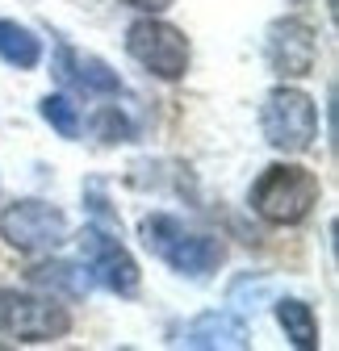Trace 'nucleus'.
I'll return each mask as SVG.
<instances>
[{"instance_id": "obj_1", "label": "nucleus", "mask_w": 339, "mask_h": 351, "mask_svg": "<svg viewBox=\"0 0 339 351\" xmlns=\"http://www.w3.org/2000/svg\"><path fill=\"white\" fill-rule=\"evenodd\" d=\"M139 239H143V247H147L159 263H167L172 272H180V276H189V280L214 276V272L222 268V259H226L222 239L201 234V230H189L180 217L159 213V209L147 213L143 222H139Z\"/></svg>"}, {"instance_id": "obj_2", "label": "nucleus", "mask_w": 339, "mask_h": 351, "mask_svg": "<svg viewBox=\"0 0 339 351\" xmlns=\"http://www.w3.org/2000/svg\"><path fill=\"white\" fill-rule=\"evenodd\" d=\"M318 197H323V184H318V176L310 167H302V163H268L256 176V184H251L247 205H251V213H260L272 226H298L314 213Z\"/></svg>"}, {"instance_id": "obj_3", "label": "nucleus", "mask_w": 339, "mask_h": 351, "mask_svg": "<svg viewBox=\"0 0 339 351\" xmlns=\"http://www.w3.org/2000/svg\"><path fill=\"white\" fill-rule=\"evenodd\" d=\"M260 130L272 151L281 155H302L314 147L318 138V105L310 93H302V88H272V93L264 97L260 105Z\"/></svg>"}, {"instance_id": "obj_4", "label": "nucleus", "mask_w": 339, "mask_h": 351, "mask_svg": "<svg viewBox=\"0 0 339 351\" xmlns=\"http://www.w3.org/2000/svg\"><path fill=\"white\" fill-rule=\"evenodd\" d=\"M71 330V314L59 297L0 289V335L17 343H55Z\"/></svg>"}, {"instance_id": "obj_5", "label": "nucleus", "mask_w": 339, "mask_h": 351, "mask_svg": "<svg viewBox=\"0 0 339 351\" xmlns=\"http://www.w3.org/2000/svg\"><path fill=\"white\" fill-rule=\"evenodd\" d=\"M126 55L155 80H185L189 71V38L185 29L167 25L159 17H139L126 29Z\"/></svg>"}, {"instance_id": "obj_6", "label": "nucleus", "mask_w": 339, "mask_h": 351, "mask_svg": "<svg viewBox=\"0 0 339 351\" xmlns=\"http://www.w3.org/2000/svg\"><path fill=\"white\" fill-rule=\"evenodd\" d=\"M75 243H80V263H84V272L93 276V285H101L105 293H117V297H135L139 293V285H143L139 263L109 230L84 226Z\"/></svg>"}, {"instance_id": "obj_7", "label": "nucleus", "mask_w": 339, "mask_h": 351, "mask_svg": "<svg viewBox=\"0 0 339 351\" xmlns=\"http://www.w3.org/2000/svg\"><path fill=\"white\" fill-rule=\"evenodd\" d=\"M0 239L21 255H42L67 243V213L47 201H13L0 213Z\"/></svg>"}, {"instance_id": "obj_8", "label": "nucleus", "mask_w": 339, "mask_h": 351, "mask_svg": "<svg viewBox=\"0 0 339 351\" xmlns=\"http://www.w3.org/2000/svg\"><path fill=\"white\" fill-rule=\"evenodd\" d=\"M264 59L281 80H302L318 67V38L302 17H277L264 34Z\"/></svg>"}, {"instance_id": "obj_9", "label": "nucleus", "mask_w": 339, "mask_h": 351, "mask_svg": "<svg viewBox=\"0 0 339 351\" xmlns=\"http://www.w3.org/2000/svg\"><path fill=\"white\" fill-rule=\"evenodd\" d=\"M59 80L80 88L84 97H117L121 80L117 71H109V63H101L97 55H75L71 47H59V63H55Z\"/></svg>"}, {"instance_id": "obj_10", "label": "nucleus", "mask_w": 339, "mask_h": 351, "mask_svg": "<svg viewBox=\"0 0 339 351\" xmlns=\"http://www.w3.org/2000/svg\"><path fill=\"white\" fill-rule=\"evenodd\" d=\"M176 343H180V347H247L251 339H247L243 318H235V314H226V310H209V314L193 318V322L180 330Z\"/></svg>"}, {"instance_id": "obj_11", "label": "nucleus", "mask_w": 339, "mask_h": 351, "mask_svg": "<svg viewBox=\"0 0 339 351\" xmlns=\"http://www.w3.org/2000/svg\"><path fill=\"white\" fill-rule=\"evenodd\" d=\"M30 280H34L38 289H47L51 297H67V301L89 297V289H93V276L84 272V263H63V259L34 263V268H30Z\"/></svg>"}, {"instance_id": "obj_12", "label": "nucleus", "mask_w": 339, "mask_h": 351, "mask_svg": "<svg viewBox=\"0 0 339 351\" xmlns=\"http://www.w3.org/2000/svg\"><path fill=\"white\" fill-rule=\"evenodd\" d=\"M0 63H9L17 71H30L42 63V38L17 21H5L0 17Z\"/></svg>"}, {"instance_id": "obj_13", "label": "nucleus", "mask_w": 339, "mask_h": 351, "mask_svg": "<svg viewBox=\"0 0 339 351\" xmlns=\"http://www.w3.org/2000/svg\"><path fill=\"white\" fill-rule=\"evenodd\" d=\"M277 322H281V330H285V339L293 347H302V351L318 347V318H314V310H310L306 301L281 297L277 301Z\"/></svg>"}, {"instance_id": "obj_14", "label": "nucleus", "mask_w": 339, "mask_h": 351, "mask_svg": "<svg viewBox=\"0 0 339 351\" xmlns=\"http://www.w3.org/2000/svg\"><path fill=\"white\" fill-rule=\"evenodd\" d=\"M38 113H42V121L47 125H55L63 138H80V109L67 101V97H42L38 101Z\"/></svg>"}, {"instance_id": "obj_15", "label": "nucleus", "mask_w": 339, "mask_h": 351, "mask_svg": "<svg viewBox=\"0 0 339 351\" xmlns=\"http://www.w3.org/2000/svg\"><path fill=\"white\" fill-rule=\"evenodd\" d=\"M93 130H97V138H105V143H130V121H126V113H117L113 105L97 109Z\"/></svg>"}, {"instance_id": "obj_16", "label": "nucleus", "mask_w": 339, "mask_h": 351, "mask_svg": "<svg viewBox=\"0 0 339 351\" xmlns=\"http://www.w3.org/2000/svg\"><path fill=\"white\" fill-rule=\"evenodd\" d=\"M126 9H135V13H143V17H159V13H167L176 5V0H121Z\"/></svg>"}]
</instances>
